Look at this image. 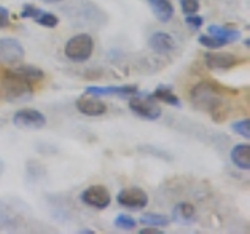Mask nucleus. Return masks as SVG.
<instances>
[{"label":"nucleus","instance_id":"nucleus-1","mask_svg":"<svg viewBox=\"0 0 250 234\" xmlns=\"http://www.w3.org/2000/svg\"><path fill=\"white\" fill-rule=\"evenodd\" d=\"M222 94L224 91L219 88L217 84L202 81L192 89L191 97H192L194 105L205 109V111H209L211 116L216 117L217 111L222 108V100H221Z\"/></svg>","mask_w":250,"mask_h":234},{"label":"nucleus","instance_id":"nucleus-2","mask_svg":"<svg viewBox=\"0 0 250 234\" xmlns=\"http://www.w3.org/2000/svg\"><path fill=\"white\" fill-rule=\"evenodd\" d=\"M94 50V41L88 33L75 35L69 39L64 47V55L74 62H84L91 58Z\"/></svg>","mask_w":250,"mask_h":234},{"label":"nucleus","instance_id":"nucleus-3","mask_svg":"<svg viewBox=\"0 0 250 234\" xmlns=\"http://www.w3.org/2000/svg\"><path fill=\"white\" fill-rule=\"evenodd\" d=\"M128 106L133 114H136L138 117L146 119V120H156L161 116L160 105L156 103L155 100L148 98L146 96H138V94L131 96V98L128 101Z\"/></svg>","mask_w":250,"mask_h":234},{"label":"nucleus","instance_id":"nucleus-4","mask_svg":"<svg viewBox=\"0 0 250 234\" xmlns=\"http://www.w3.org/2000/svg\"><path fill=\"white\" fill-rule=\"evenodd\" d=\"M3 92H5V97L8 100H22V98H27L31 96V84L30 81L23 80L19 75H14V74H8L3 78Z\"/></svg>","mask_w":250,"mask_h":234},{"label":"nucleus","instance_id":"nucleus-5","mask_svg":"<svg viewBox=\"0 0 250 234\" xmlns=\"http://www.w3.org/2000/svg\"><path fill=\"white\" fill-rule=\"evenodd\" d=\"M13 123H14V127H18L21 130H41L45 127L47 119L41 111H38V109L23 108L14 114Z\"/></svg>","mask_w":250,"mask_h":234},{"label":"nucleus","instance_id":"nucleus-6","mask_svg":"<svg viewBox=\"0 0 250 234\" xmlns=\"http://www.w3.org/2000/svg\"><path fill=\"white\" fill-rule=\"evenodd\" d=\"M82 201L84 205H88L94 209H105L111 203V195H109L108 189L105 186H89L82 192L80 195Z\"/></svg>","mask_w":250,"mask_h":234},{"label":"nucleus","instance_id":"nucleus-7","mask_svg":"<svg viewBox=\"0 0 250 234\" xmlns=\"http://www.w3.org/2000/svg\"><path fill=\"white\" fill-rule=\"evenodd\" d=\"M25 52L19 41L11 38H0V64L13 66L19 62Z\"/></svg>","mask_w":250,"mask_h":234},{"label":"nucleus","instance_id":"nucleus-8","mask_svg":"<svg viewBox=\"0 0 250 234\" xmlns=\"http://www.w3.org/2000/svg\"><path fill=\"white\" fill-rule=\"evenodd\" d=\"M117 203L130 209H144L148 203L147 194L139 187H127L117 194Z\"/></svg>","mask_w":250,"mask_h":234},{"label":"nucleus","instance_id":"nucleus-9","mask_svg":"<svg viewBox=\"0 0 250 234\" xmlns=\"http://www.w3.org/2000/svg\"><path fill=\"white\" fill-rule=\"evenodd\" d=\"M75 106L82 114L88 117H99L106 113V103L102 101L97 96H92V94H84V96L78 97Z\"/></svg>","mask_w":250,"mask_h":234},{"label":"nucleus","instance_id":"nucleus-10","mask_svg":"<svg viewBox=\"0 0 250 234\" xmlns=\"http://www.w3.org/2000/svg\"><path fill=\"white\" fill-rule=\"evenodd\" d=\"M86 94H92L97 97L109 96L125 98L138 94V88L136 86H89V88H86Z\"/></svg>","mask_w":250,"mask_h":234},{"label":"nucleus","instance_id":"nucleus-11","mask_svg":"<svg viewBox=\"0 0 250 234\" xmlns=\"http://www.w3.org/2000/svg\"><path fill=\"white\" fill-rule=\"evenodd\" d=\"M239 58L233 53H221V52H209L205 53V64L213 70H230L236 64H239Z\"/></svg>","mask_w":250,"mask_h":234},{"label":"nucleus","instance_id":"nucleus-12","mask_svg":"<svg viewBox=\"0 0 250 234\" xmlns=\"http://www.w3.org/2000/svg\"><path fill=\"white\" fill-rule=\"evenodd\" d=\"M148 45H150V49L156 53H169L174 50L175 47V41L174 38L167 33H163V31H158V33H155L150 41H148Z\"/></svg>","mask_w":250,"mask_h":234},{"label":"nucleus","instance_id":"nucleus-13","mask_svg":"<svg viewBox=\"0 0 250 234\" xmlns=\"http://www.w3.org/2000/svg\"><path fill=\"white\" fill-rule=\"evenodd\" d=\"M231 162L241 170H250V145L249 144H238L233 147L230 153Z\"/></svg>","mask_w":250,"mask_h":234},{"label":"nucleus","instance_id":"nucleus-14","mask_svg":"<svg viewBox=\"0 0 250 234\" xmlns=\"http://www.w3.org/2000/svg\"><path fill=\"white\" fill-rule=\"evenodd\" d=\"M148 5L160 22H169L174 16V6L170 0H148Z\"/></svg>","mask_w":250,"mask_h":234},{"label":"nucleus","instance_id":"nucleus-15","mask_svg":"<svg viewBox=\"0 0 250 234\" xmlns=\"http://www.w3.org/2000/svg\"><path fill=\"white\" fill-rule=\"evenodd\" d=\"M172 217L180 225H189L194 222L195 217V208L191 203H178L172 211Z\"/></svg>","mask_w":250,"mask_h":234},{"label":"nucleus","instance_id":"nucleus-16","mask_svg":"<svg viewBox=\"0 0 250 234\" xmlns=\"http://www.w3.org/2000/svg\"><path fill=\"white\" fill-rule=\"evenodd\" d=\"M11 74L14 75H19L21 78H23V80L27 81H39L44 78V72L39 67L36 66H30V64H25V66H18V67H13L10 70Z\"/></svg>","mask_w":250,"mask_h":234},{"label":"nucleus","instance_id":"nucleus-17","mask_svg":"<svg viewBox=\"0 0 250 234\" xmlns=\"http://www.w3.org/2000/svg\"><path fill=\"white\" fill-rule=\"evenodd\" d=\"M209 35L211 36H216L219 39H224L227 44H231L234 41H238L241 38V33L238 30H230V28H225V27H219V25H211L209 28Z\"/></svg>","mask_w":250,"mask_h":234},{"label":"nucleus","instance_id":"nucleus-18","mask_svg":"<svg viewBox=\"0 0 250 234\" xmlns=\"http://www.w3.org/2000/svg\"><path fill=\"white\" fill-rule=\"evenodd\" d=\"M153 98L163 101V103L170 106H180V98L175 96V92H172L169 88H156L153 92Z\"/></svg>","mask_w":250,"mask_h":234},{"label":"nucleus","instance_id":"nucleus-19","mask_svg":"<svg viewBox=\"0 0 250 234\" xmlns=\"http://www.w3.org/2000/svg\"><path fill=\"white\" fill-rule=\"evenodd\" d=\"M139 222L143 225H146V226H155V228H164V226H167L170 223V220L166 215L155 214V213L143 215L139 218Z\"/></svg>","mask_w":250,"mask_h":234},{"label":"nucleus","instance_id":"nucleus-20","mask_svg":"<svg viewBox=\"0 0 250 234\" xmlns=\"http://www.w3.org/2000/svg\"><path fill=\"white\" fill-rule=\"evenodd\" d=\"M35 22H38L39 25L47 27V28H53L58 25V18L53 13H47V11H39L38 16L33 19Z\"/></svg>","mask_w":250,"mask_h":234},{"label":"nucleus","instance_id":"nucleus-21","mask_svg":"<svg viewBox=\"0 0 250 234\" xmlns=\"http://www.w3.org/2000/svg\"><path fill=\"white\" fill-rule=\"evenodd\" d=\"M114 226L116 228H119L122 231H131L136 228V220L135 218H131L130 215H117L116 220H114Z\"/></svg>","mask_w":250,"mask_h":234},{"label":"nucleus","instance_id":"nucleus-22","mask_svg":"<svg viewBox=\"0 0 250 234\" xmlns=\"http://www.w3.org/2000/svg\"><path fill=\"white\" fill-rule=\"evenodd\" d=\"M199 42L202 45H205L207 49H211V50H214V49H221V47L227 45V42L224 41V39H219L216 36H211V35H202L199 38Z\"/></svg>","mask_w":250,"mask_h":234},{"label":"nucleus","instance_id":"nucleus-23","mask_svg":"<svg viewBox=\"0 0 250 234\" xmlns=\"http://www.w3.org/2000/svg\"><path fill=\"white\" fill-rule=\"evenodd\" d=\"M231 130L234 133H238L239 136H242L244 139H250V120L249 119H241L238 122H234L231 125Z\"/></svg>","mask_w":250,"mask_h":234},{"label":"nucleus","instance_id":"nucleus-24","mask_svg":"<svg viewBox=\"0 0 250 234\" xmlns=\"http://www.w3.org/2000/svg\"><path fill=\"white\" fill-rule=\"evenodd\" d=\"M180 5H182V10L185 14H192L197 13L200 8L199 0H180Z\"/></svg>","mask_w":250,"mask_h":234},{"label":"nucleus","instance_id":"nucleus-25","mask_svg":"<svg viewBox=\"0 0 250 234\" xmlns=\"http://www.w3.org/2000/svg\"><path fill=\"white\" fill-rule=\"evenodd\" d=\"M39 11H41V10H39L38 6L31 5V3H25V5H23V8H22V14L21 16H22L23 19H35Z\"/></svg>","mask_w":250,"mask_h":234},{"label":"nucleus","instance_id":"nucleus-26","mask_svg":"<svg viewBox=\"0 0 250 234\" xmlns=\"http://www.w3.org/2000/svg\"><path fill=\"white\" fill-rule=\"evenodd\" d=\"M186 23L189 27H192L194 30H199L202 27V23H203V19H202V16H197L195 13L192 14H186Z\"/></svg>","mask_w":250,"mask_h":234},{"label":"nucleus","instance_id":"nucleus-27","mask_svg":"<svg viewBox=\"0 0 250 234\" xmlns=\"http://www.w3.org/2000/svg\"><path fill=\"white\" fill-rule=\"evenodd\" d=\"M10 25V13L5 6H0V28Z\"/></svg>","mask_w":250,"mask_h":234},{"label":"nucleus","instance_id":"nucleus-28","mask_svg":"<svg viewBox=\"0 0 250 234\" xmlns=\"http://www.w3.org/2000/svg\"><path fill=\"white\" fill-rule=\"evenodd\" d=\"M139 234H164L163 230H156L155 226H146L144 230H141Z\"/></svg>","mask_w":250,"mask_h":234},{"label":"nucleus","instance_id":"nucleus-29","mask_svg":"<svg viewBox=\"0 0 250 234\" xmlns=\"http://www.w3.org/2000/svg\"><path fill=\"white\" fill-rule=\"evenodd\" d=\"M2 174H3V162L0 161V175H2Z\"/></svg>","mask_w":250,"mask_h":234},{"label":"nucleus","instance_id":"nucleus-30","mask_svg":"<svg viewBox=\"0 0 250 234\" xmlns=\"http://www.w3.org/2000/svg\"><path fill=\"white\" fill-rule=\"evenodd\" d=\"M80 233H89V234H94V231H91V230H82Z\"/></svg>","mask_w":250,"mask_h":234},{"label":"nucleus","instance_id":"nucleus-31","mask_svg":"<svg viewBox=\"0 0 250 234\" xmlns=\"http://www.w3.org/2000/svg\"><path fill=\"white\" fill-rule=\"evenodd\" d=\"M45 2H61V0H45Z\"/></svg>","mask_w":250,"mask_h":234}]
</instances>
